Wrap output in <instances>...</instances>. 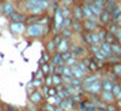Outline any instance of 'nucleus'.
<instances>
[{"instance_id": "f704fd0d", "label": "nucleus", "mask_w": 121, "mask_h": 111, "mask_svg": "<svg viewBox=\"0 0 121 111\" xmlns=\"http://www.w3.org/2000/svg\"><path fill=\"white\" fill-rule=\"evenodd\" d=\"M79 3H87V4H90V3H93L94 0H78Z\"/></svg>"}, {"instance_id": "a211bd4d", "label": "nucleus", "mask_w": 121, "mask_h": 111, "mask_svg": "<svg viewBox=\"0 0 121 111\" xmlns=\"http://www.w3.org/2000/svg\"><path fill=\"white\" fill-rule=\"evenodd\" d=\"M101 52L106 56V59L109 56H112L113 55V52H112V44H109L108 41H102L101 43Z\"/></svg>"}, {"instance_id": "aec40b11", "label": "nucleus", "mask_w": 121, "mask_h": 111, "mask_svg": "<svg viewBox=\"0 0 121 111\" xmlns=\"http://www.w3.org/2000/svg\"><path fill=\"white\" fill-rule=\"evenodd\" d=\"M45 51H48L49 54H53V52H56V51H57V45H56L53 37L45 41Z\"/></svg>"}, {"instance_id": "39448f33", "label": "nucleus", "mask_w": 121, "mask_h": 111, "mask_svg": "<svg viewBox=\"0 0 121 111\" xmlns=\"http://www.w3.org/2000/svg\"><path fill=\"white\" fill-rule=\"evenodd\" d=\"M26 26H27V23H26V22H11V21H10L8 30H10L14 36H19V34L25 33Z\"/></svg>"}, {"instance_id": "423d86ee", "label": "nucleus", "mask_w": 121, "mask_h": 111, "mask_svg": "<svg viewBox=\"0 0 121 111\" xmlns=\"http://www.w3.org/2000/svg\"><path fill=\"white\" fill-rule=\"evenodd\" d=\"M112 22H113V14H112L110 10L105 8L104 11L101 12V15H99V23H101L102 28H108Z\"/></svg>"}, {"instance_id": "9d476101", "label": "nucleus", "mask_w": 121, "mask_h": 111, "mask_svg": "<svg viewBox=\"0 0 121 111\" xmlns=\"http://www.w3.org/2000/svg\"><path fill=\"white\" fill-rule=\"evenodd\" d=\"M82 8H83V17H84V19H93V21H99V18L93 12V10H91L90 4H87V3H82Z\"/></svg>"}, {"instance_id": "c9c22d12", "label": "nucleus", "mask_w": 121, "mask_h": 111, "mask_svg": "<svg viewBox=\"0 0 121 111\" xmlns=\"http://www.w3.org/2000/svg\"><path fill=\"white\" fill-rule=\"evenodd\" d=\"M118 6H120V7H121V0H118Z\"/></svg>"}, {"instance_id": "c756f323", "label": "nucleus", "mask_w": 121, "mask_h": 111, "mask_svg": "<svg viewBox=\"0 0 121 111\" xmlns=\"http://www.w3.org/2000/svg\"><path fill=\"white\" fill-rule=\"evenodd\" d=\"M78 62H79V59H78L76 56H71L69 59H67L65 61V65L67 66H69V67H72V66H75Z\"/></svg>"}, {"instance_id": "9b49d317", "label": "nucleus", "mask_w": 121, "mask_h": 111, "mask_svg": "<svg viewBox=\"0 0 121 111\" xmlns=\"http://www.w3.org/2000/svg\"><path fill=\"white\" fill-rule=\"evenodd\" d=\"M72 18H75V19H80V21H83V19H84V17H83L82 3L76 1V3L72 6Z\"/></svg>"}, {"instance_id": "f257e3e1", "label": "nucleus", "mask_w": 121, "mask_h": 111, "mask_svg": "<svg viewBox=\"0 0 121 111\" xmlns=\"http://www.w3.org/2000/svg\"><path fill=\"white\" fill-rule=\"evenodd\" d=\"M52 0H22L18 1V10L23 11L25 14H45L49 12V7Z\"/></svg>"}, {"instance_id": "4c0bfd02", "label": "nucleus", "mask_w": 121, "mask_h": 111, "mask_svg": "<svg viewBox=\"0 0 121 111\" xmlns=\"http://www.w3.org/2000/svg\"><path fill=\"white\" fill-rule=\"evenodd\" d=\"M120 84H121V81H120Z\"/></svg>"}, {"instance_id": "f03ea898", "label": "nucleus", "mask_w": 121, "mask_h": 111, "mask_svg": "<svg viewBox=\"0 0 121 111\" xmlns=\"http://www.w3.org/2000/svg\"><path fill=\"white\" fill-rule=\"evenodd\" d=\"M25 34L29 39H44L45 37V25L42 23H29L26 26Z\"/></svg>"}, {"instance_id": "72a5a7b5", "label": "nucleus", "mask_w": 121, "mask_h": 111, "mask_svg": "<svg viewBox=\"0 0 121 111\" xmlns=\"http://www.w3.org/2000/svg\"><path fill=\"white\" fill-rule=\"evenodd\" d=\"M114 104L117 106V108H118V110H121V97H120V99H116Z\"/></svg>"}, {"instance_id": "e433bc0d", "label": "nucleus", "mask_w": 121, "mask_h": 111, "mask_svg": "<svg viewBox=\"0 0 121 111\" xmlns=\"http://www.w3.org/2000/svg\"><path fill=\"white\" fill-rule=\"evenodd\" d=\"M14 1H15V3H18V1H22V0H14Z\"/></svg>"}, {"instance_id": "bb28decb", "label": "nucleus", "mask_w": 121, "mask_h": 111, "mask_svg": "<svg viewBox=\"0 0 121 111\" xmlns=\"http://www.w3.org/2000/svg\"><path fill=\"white\" fill-rule=\"evenodd\" d=\"M41 110H46V111H55L57 110V106H55L53 103H48V101H44L41 107H39Z\"/></svg>"}, {"instance_id": "7c9ffc66", "label": "nucleus", "mask_w": 121, "mask_h": 111, "mask_svg": "<svg viewBox=\"0 0 121 111\" xmlns=\"http://www.w3.org/2000/svg\"><path fill=\"white\" fill-rule=\"evenodd\" d=\"M112 14H113V19H114V18H117V17H118V15L121 14V7H120V6H117L114 10H112Z\"/></svg>"}, {"instance_id": "7ed1b4c3", "label": "nucleus", "mask_w": 121, "mask_h": 111, "mask_svg": "<svg viewBox=\"0 0 121 111\" xmlns=\"http://www.w3.org/2000/svg\"><path fill=\"white\" fill-rule=\"evenodd\" d=\"M15 7H17V4H15L14 1H11V0H1V1H0V14L8 18V15H10L12 11L17 10Z\"/></svg>"}, {"instance_id": "2f4dec72", "label": "nucleus", "mask_w": 121, "mask_h": 111, "mask_svg": "<svg viewBox=\"0 0 121 111\" xmlns=\"http://www.w3.org/2000/svg\"><path fill=\"white\" fill-rule=\"evenodd\" d=\"M76 1H78V0H63L61 3H63V4H65V6H69V7H72L73 4H75V3H76Z\"/></svg>"}, {"instance_id": "dca6fc26", "label": "nucleus", "mask_w": 121, "mask_h": 111, "mask_svg": "<svg viewBox=\"0 0 121 111\" xmlns=\"http://www.w3.org/2000/svg\"><path fill=\"white\" fill-rule=\"evenodd\" d=\"M69 45H71V40L63 37V40L60 41V44L57 45V51L61 52V54L63 52H67V51H69Z\"/></svg>"}, {"instance_id": "6e6552de", "label": "nucleus", "mask_w": 121, "mask_h": 111, "mask_svg": "<svg viewBox=\"0 0 121 111\" xmlns=\"http://www.w3.org/2000/svg\"><path fill=\"white\" fill-rule=\"evenodd\" d=\"M101 26L99 21H93V19H83V29L84 32H97Z\"/></svg>"}, {"instance_id": "a878e982", "label": "nucleus", "mask_w": 121, "mask_h": 111, "mask_svg": "<svg viewBox=\"0 0 121 111\" xmlns=\"http://www.w3.org/2000/svg\"><path fill=\"white\" fill-rule=\"evenodd\" d=\"M112 92H113V95H114L116 99H120L121 97V84L120 82H114Z\"/></svg>"}, {"instance_id": "412c9836", "label": "nucleus", "mask_w": 121, "mask_h": 111, "mask_svg": "<svg viewBox=\"0 0 121 111\" xmlns=\"http://www.w3.org/2000/svg\"><path fill=\"white\" fill-rule=\"evenodd\" d=\"M112 52H113L114 56H117V58L121 59V43H118V41L113 43L112 44Z\"/></svg>"}, {"instance_id": "20e7f679", "label": "nucleus", "mask_w": 121, "mask_h": 111, "mask_svg": "<svg viewBox=\"0 0 121 111\" xmlns=\"http://www.w3.org/2000/svg\"><path fill=\"white\" fill-rule=\"evenodd\" d=\"M84 92L88 96H99V93L102 92V80L98 78L97 81H94L91 85H88L87 88L84 89Z\"/></svg>"}, {"instance_id": "0eeeda50", "label": "nucleus", "mask_w": 121, "mask_h": 111, "mask_svg": "<svg viewBox=\"0 0 121 111\" xmlns=\"http://www.w3.org/2000/svg\"><path fill=\"white\" fill-rule=\"evenodd\" d=\"M44 93L41 92V91H38V89H35V91H33V92H30L29 93V100H30V103H33V104L35 106H41L42 103H44Z\"/></svg>"}, {"instance_id": "2eb2a0df", "label": "nucleus", "mask_w": 121, "mask_h": 111, "mask_svg": "<svg viewBox=\"0 0 121 111\" xmlns=\"http://www.w3.org/2000/svg\"><path fill=\"white\" fill-rule=\"evenodd\" d=\"M72 30L75 32V34H80L84 32V29H83V21L80 19H75V18H72V25H71Z\"/></svg>"}, {"instance_id": "5701e85b", "label": "nucleus", "mask_w": 121, "mask_h": 111, "mask_svg": "<svg viewBox=\"0 0 121 111\" xmlns=\"http://www.w3.org/2000/svg\"><path fill=\"white\" fill-rule=\"evenodd\" d=\"M52 81H53V85L55 86H59V85H63V76L59 74V73H53L52 74Z\"/></svg>"}, {"instance_id": "1a4fd4ad", "label": "nucleus", "mask_w": 121, "mask_h": 111, "mask_svg": "<svg viewBox=\"0 0 121 111\" xmlns=\"http://www.w3.org/2000/svg\"><path fill=\"white\" fill-rule=\"evenodd\" d=\"M26 17H27V14H25L21 10H15L8 15V19L11 22H26Z\"/></svg>"}, {"instance_id": "c85d7f7f", "label": "nucleus", "mask_w": 121, "mask_h": 111, "mask_svg": "<svg viewBox=\"0 0 121 111\" xmlns=\"http://www.w3.org/2000/svg\"><path fill=\"white\" fill-rule=\"evenodd\" d=\"M90 7H91V10H93V12L94 14H95V15H97V17L99 18V15H101V12L104 11V10H102V8H101V7H98L97 6V4H95V3H90Z\"/></svg>"}, {"instance_id": "473e14b6", "label": "nucleus", "mask_w": 121, "mask_h": 111, "mask_svg": "<svg viewBox=\"0 0 121 111\" xmlns=\"http://www.w3.org/2000/svg\"><path fill=\"white\" fill-rule=\"evenodd\" d=\"M113 22H114V23H117L118 26H121V14H120V15H118L117 18H114V19H113Z\"/></svg>"}, {"instance_id": "4468645a", "label": "nucleus", "mask_w": 121, "mask_h": 111, "mask_svg": "<svg viewBox=\"0 0 121 111\" xmlns=\"http://www.w3.org/2000/svg\"><path fill=\"white\" fill-rule=\"evenodd\" d=\"M50 63L55 65V66H59V65H65V61L63 59V54L56 51L52 54V58H50Z\"/></svg>"}, {"instance_id": "cd10ccee", "label": "nucleus", "mask_w": 121, "mask_h": 111, "mask_svg": "<svg viewBox=\"0 0 121 111\" xmlns=\"http://www.w3.org/2000/svg\"><path fill=\"white\" fill-rule=\"evenodd\" d=\"M117 6H118V0H106V8L110 11L114 10Z\"/></svg>"}, {"instance_id": "ddd939ff", "label": "nucleus", "mask_w": 121, "mask_h": 111, "mask_svg": "<svg viewBox=\"0 0 121 111\" xmlns=\"http://www.w3.org/2000/svg\"><path fill=\"white\" fill-rule=\"evenodd\" d=\"M72 54H73V56H76L78 59H83L88 54V48L87 47H83V45H76Z\"/></svg>"}, {"instance_id": "393cba45", "label": "nucleus", "mask_w": 121, "mask_h": 111, "mask_svg": "<svg viewBox=\"0 0 121 111\" xmlns=\"http://www.w3.org/2000/svg\"><path fill=\"white\" fill-rule=\"evenodd\" d=\"M105 41H108L109 44H113V43H116V41H117V37H116V34L113 33V32H110V30H108V29H106Z\"/></svg>"}, {"instance_id": "4be33fe9", "label": "nucleus", "mask_w": 121, "mask_h": 111, "mask_svg": "<svg viewBox=\"0 0 121 111\" xmlns=\"http://www.w3.org/2000/svg\"><path fill=\"white\" fill-rule=\"evenodd\" d=\"M113 85H114V81L113 80H109V78L102 80V91H112L113 89Z\"/></svg>"}, {"instance_id": "b1692460", "label": "nucleus", "mask_w": 121, "mask_h": 111, "mask_svg": "<svg viewBox=\"0 0 121 111\" xmlns=\"http://www.w3.org/2000/svg\"><path fill=\"white\" fill-rule=\"evenodd\" d=\"M60 33H61V36H63V37H65V39H69V40H71L72 37H73L75 32L72 30V28H63Z\"/></svg>"}, {"instance_id": "f3484780", "label": "nucleus", "mask_w": 121, "mask_h": 111, "mask_svg": "<svg viewBox=\"0 0 121 111\" xmlns=\"http://www.w3.org/2000/svg\"><path fill=\"white\" fill-rule=\"evenodd\" d=\"M110 73L114 76L116 78L121 80V61L120 62H116L110 66Z\"/></svg>"}, {"instance_id": "6ab92c4d", "label": "nucleus", "mask_w": 121, "mask_h": 111, "mask_svg": "<svg viewBox=\"0 0 121 111\" xmlns=\"http://www.w3.org/2000/svg\"><path fill=\"white\" fill-rule=\"evenodd\" d=\"M72 71H73V77H78V78H80V80H83V78L87 76V73L84 71L78 63L75 65V66H72Z\"/></svg>"}, {"instance_id": "f8f14e48", "label": "nucleus", "mask_w": 121, "mask_h": 111, "mask_svg": "<svg viewBox=\"0 0 121 111\" xmlns=\"http://www.w3.org/2000/svg\"><path fill=\"white\" fill-rule=\"evenodd\" d=\"M99 99L104 100L105 103H108V104H112V103L116 101V97H114V95H113L112 91H102L99 93Z\"/></svg>"}]
</instances>
